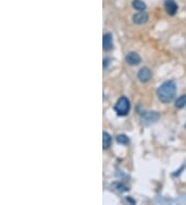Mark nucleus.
<instances>
[{"instance_id": "nucleus-8", "label": "nucleus", "mask_w": 186, "mask_h": 205, "mask_svg": "<svg viewBox=\"0 0 186 205\" xmlns=\"http://www.w3.org/2000/svg\"><path fill=\"white\" fill-rule=\"evenodd\" d=\"M102 46H104V51H110V50L113 49V36L110 32L104 34L102 37Z\"/></svg>"}, {"instance_id": "nucleus-1", "label": "nucleus", "mask_w": 186, "mask_h": 205, "mask_svg": "<svg viewBox=\"0 0 186 205\" xmlns=\"http://www.w3.org/2000/svg\"><path fill=\"white\" fill-rule=\"evenodd\" d=\"M158 99L163 104H170L171 102L174 101L177 93V85L175 81L169 80L163 82L156 90Z\"/></svg>"}, {"instance_id": "nucleus-10", "label": "nucleus", "mask_w": 186, "mask_h": 205, "mask_svg": "<svg viewBox=\"0 0 186 205\" xmlns=\"http://www.w3.org/2000/svg\"><path fill=\"white\" fill-rule=\"evenodd\" d=\"M186 105V95H181V96H179L177 99H176L175 102V107L178 109H182L184 108Z\"/></svg>"}, {"instance_id": "nucleus-15", "label": "nucleus", "mask_w": 186, "mask_h": 205, "mask_svg": "<svg viewBox=\"0 0 186 205\" xmlns=\"http://www.w3.org/2000/svg\"><path fill=\"white\" fill-rule=\"evenodd\" d=\"M185 130H186V125H185Z\"/></svg>"}, {"instance_id": "nucleus-13", "label": "nucleus", "mask_w": 186, "mask_h": 205, "mask_svg": "<svg viewBox=\"0 0 186 205\" xmlns=\"http://www.w3.org/2000/svg\"><path fill=\"white\" fill-rule=\"evenodd\" d=\"M113 185L115 187V189L118 191V192H120V193L125 192V191H128L127 187H126L125 184H123V183H121V182H115Z\"/></svg>"}, {"instance_id": "nucleus-2", "label": "nucleus", "mask_w": 186, "mask_h": 205, "mask_svg": "<svg viewBox=\"0 0 186 205\" xmlns=\"http://www.w3.org/2000/svg\"><path fill=\"white\" fill-rule=\"evenodd\" d=\"M114 109H115L116 113L118 114L119 116H126L129 113V110H130L129 99L126 96H121L120 99L117 101Z\"/></svg>"}, {"instance_id": "nucleus-12", "label": "nucleus", "mask_w": 186, "mask_h": 205, "mask_svg": "<svg viewBox=\"0 0 186 205\" xmlns=\"http://www.w3.org/2000/svg\"><path fill=\"white\" fill-rule=\"evenodd\" d=\"M116 140L119 144H122V145H127L128 143H129V138H128L126 135H123V134L117 136Z\"/></svg>"}, {"instance_id": "nucleus-14", "label": "nucleus", "mask_w": 186, "mask_h": 205, "mask_svg": "<svg viewBox=\"0 0 186 205\" xmlns=\"http://www.w3.org/2000/svg\"><path fill=\"white\" fill-rule=\"evenodd\" d=\"M109 62H110V59H104V68H108Z\"/></svg>"}, {"instance_id": "nucleus-7", "label": "nucleus", "mask_w": 186, "mask_h": 205, "mask_svg": "<svg viewBox=\"0 0 186 205\" xmlns=\"http://www.w3.org/2000/svg\"><path fill=\"white\" fill-rule=\"evenodd\" d=\"M164 9L170 16H174L178 11V5L174 0H166L164 2Z\"/></svg>"}, {"instance_id": "nucleus-9", "label": "nucleus", "mask_w": 186, "mask_h": 205, "mask_svg": "<svg viewBox=\"0 0 186 205\" xmlns=\"http://www.w3.org/2000/svg\"><path fill=\"white\" fill-rule=\"evenodd\" d=\"M111 144H112L111 135L108 134L107 132H104V133H102V147H104V149L110 148Z\"/></svg>"}, {"instance_id": "nucleus-5", "label": "nucleus", "mask_w": 186, "mask_h": 205, "mask_svg": "<svg viewBox=\"0 0 186 205\" xmlns=\"http://www.w3.org/2000/svg\"><path fill=\"white\" fill-rule=\"evenodd\" d=\"M148 19H149V16H148L147 13L145 11H140V13L135 14L132 17V22L137 25H143V24H146L148 22Z\"/></svg>"}, {"instance_id": "nucleus-3", "label": "nucleus", "mask_w": 186, "mask_h": 205, "mask_svg": "<svg viewBox=\"0 0 186 205\" xmlns=\"http://www.w3.org/2000/svg\"><path fill=\"white\" fill-rule=\"evenodd\" d=\"M159 118H160V115H159V113H157V112H155V111L146 112L142 117V123L147 126L151 125L156 122Z\"/></svg>"}, {"instance_id": "nucleus-6", "label": "nucleus", "mask_w": 186, "mask_h": 205, "mask_svg": "<svg viewBox=\"0 0 186 205\" xmlns=\"http://www.w3.org/2000/svg\"><path fill=\"white\" fill-rule=\"evenodd\" d=\"M125 61L129 64V65H138V64L141 63L142 59H141V57L138 53H135V52H129V53L125 56Z\"/></svg>"}, {"instance_id": "nucleus-11", "label": "nucleus", "mask_w": 186, "mask_h": 205, "mask_svg": "<svg viewBox=\"0 0 186 205\" xmlns=\"http://www.w3.org/2000/svg\"><path fill=\"white\" fill-rule=\"evenodd\" d=\"M132 6L137 11H145L146 8V3L142 0H133L132 1Z\"/></svg>"}, {"instance_id": "nucleus-4", "label": "nucleus", "mask_w": 186, "mask_h": 205, "mask_svg": "<svg viewBox=\"0 0 186 205\" xmlns=\"http://www.w3.org/2000/svg\"><path fill=\"white\" fill-rule=\"evenodd\" d=\"M138 78H139V80L141 81V82H143V83L148 82V81H149L152 78L151 70H150L149 68H147V66L142 68L139 71V73H138Z\"/></svg>"}]
</instances>
